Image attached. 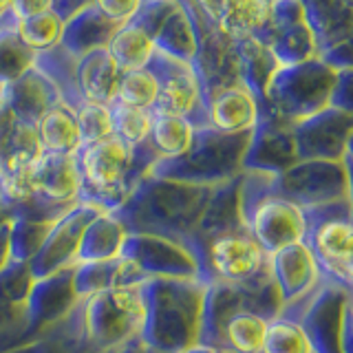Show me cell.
<instances>
[{"instance_id": "6da1fadb", "label": "cell", "mask_w": 353, "mask_h": 353, "mask_svg": "<svg viewBox=\"0 0 353 353\" xmlns=\"http://www.w3.org/2000/svg\"><path fill=\"white\" fill-rule=\"evenodd\" d=\"M281 307L270 270L248 283H210L199 342L221 353H261L268 323Z\"/></svg>"}, {"instance_id": "7a4b0ae2", "label": "cell", "mask_w": 353, "mask_h": 353, "mask_svg": "<svg viewBox=\"0 0 353 353\" xmlns=\"http://www.w3.org/2000/svg\"><path fill=\"white\" fill-rule=\"evenodd\" d=\"M205 287L201 279H148L141 283V340L163 353H181L201 336Z\"/></svg>"}, {"instance_id": "3957f363", "label": "cell", "mask_w": 353, "mask_h": 353, "mask_svg": "<svg viewBox=\"0 0 353 353\" xmlns=\"http://www.w3.org/2000/svg\"><path fill=\"white\" fill-rule=\"evenodd\" d=\"M212 188L159 179L130 192L115 214L128 232L159 234L188 243L201 219Z\"/></svg>"}, {"instance_id": "277c9868", "label": "cell", "mask_w": 353, "mask_h": 353, "mask_svg": "<svg viewBox=\"0 0 353 353\" xmlns=\"http://www.w3.org/2000/svg\"><path fill=\"white\" fill-rule=\"evenodd\" d=\"M141 285L80 298L69 316L73 353H117L141 336Z\"/></svg>"}, {"instance_id": "5b68a950", "label": "cell", "mask_w": 353, "mask_h": 353, "mask_svg": "<svg viewBox=\"0 0 353 353\" xmlns=\"http://www.w3.org/2000/svg\"><path fill=\"white\" fill-rule=\"evenodd\" d=\"M139 148H130L117 137H106L75 152L80 170V201L95 203L102 210L115 212L135 190L132 172L137 168Z\"/></svg>"}, {"instance_id": "8992f818", "label": "cell", "mask_w": 353, "mask_h": 353, "mask_svg": "<svg viewBox=\"0 0 353 353\" xmlns=\"http://www.w3.org/2000/svg\"><path fill=\"white\" fill-rule=\"evenodd\" d=\"M281 312L301 323L314 353H351V290L323 281L301 303Z\"/></svg>"}, {"instance_id": "52a82bcc", "label": "cell", "mask_w": 353, "mask_h": 353, "mask_svg": "<svg viewBox=\"0 0 353 353\" xmlns=\"http://www.w3.org/2000/svg\"><path fill=\"white\" fill-rule=\"evenodd\" d=\"M305 243L312 250L320 276L351 290L353 279V225L349 201H336L305 210Z\"/></svg>"}, {"instance_id": "ba28073f", "label": "cell", "mask_w": 353, "mask_h": 353, "mask_svg": "<svg viewBox=\"0 0 353 353\" xmlns=\"http://www.w3.org/2000/svg\"><path fill=\"white\" fill-rule=\"evenodd\" d=\"M241 216L243 228L265 254L305 239V210L276 192L272 183L259 190L248 183L241 188Z\"/></svg>"}, {"instance_id": "9c48e42d", "label": "cell", "mask_w": 353, "mask_h": 353, "mask_svg": "<svg viewBox=\"0 0 353 353\" xmlns=\"http://www.w3.org/2000/svg\"><path fill=\"white\" fill-rule=\"evenodd\" d=\"M203 283H248L268 272V254L248 230L225 232L194 250Z\"/></svg>"}, {"instance_id": "30bf717a", "label": "cell", "mask_w": 353, "mask_h": 353, "mask_svg": "<svg viewBox=\"0 0 353 353\" xmlns=\"http://www.w3.org/2000/svg\"><path fill=\"white\" fill-rule=\"evenodd\" d=\"M104 212L102 208L88 201L73 203L64 214L55 219L49 234L44 236L42 245L33 254L29 265V272L33 279H44V276L58 274L62 270H69L77 265V248H80V239L84 234L86 225Z\"/></svg>"}, {"instance_id": "8fae6325", "label": "cell", "mask_w": 353, "mask_h": 353, "mask_svg": "<svg viewBox=\"0 0 353 353\" xmlns=\"http://www.w3.org/2000/svg\"><path fill=\"white\" fill-rule=\"evenodd\" d=\"M121 256L132 261L146 279H199V263L181 241L128 232Z\"/></svg>"}, {"instance_id": "7c38bea8", "label": "cell", "mask_w": 353, "mask_h": 353, "mask_svg": "<svg viewBox=\"0 0 353 353\" xmlns=\"http://www.w3.org/2000/svg\"><path fill=\"white\" fill-rule=\"evenodd\" d=\"M272 188L303 210L349 201L347 172L334 161H307L272 181Z\"/></svg>"}, {"instance_id": "4fadbf2b", "label": "cell", "mask_w": 353, "mask_h": 353, "mask_svg": "<svg viewBox=\"0 0 353 353\" xmlns=\"http://www.w3.org/2000/svg\"><path fill=\"white\" fill-rule=\"evenodd\" d=\"M75 265L58 274L33 279L27 296V327L25 342L36 340L62 325L80 303V296L73 287Z\"/></svg>"}, {"instance_id": "5bb4252c", "label": "cell", "mask_w": 353, "mask_h": 353, "mask_svg": "<svg viewBox=\"0 0 353 353\" xmlns=\"http://www.w3.org/2000/svg\"><path fill=\"white\" fill-rule=\"evenodd\" d=\"M29 179L33 201L55 210H69L80 201V170L75 154L40 152V157L29 165Z\"/></svg>"}, {"instance_id": "9a60e30c", "label": "cell", "mask_w": 353, "mask_h": 353, "mask_svg": "<svg viewBox=\"0 0 353 353\" xmlns=\"http://www.w3.org/2000/svg\"><path fill=\"white\" fill-rule=\"evenodd\" d=\"M268 270L276 290H279L283 307L301 303L323 283L314 254L305 241L290 243V245L268 254Z\"/></svg>"}, {"instance_id": "2e32d148", "label": "cell", "mask_w": 353, "mask_h": 353, "mask_svg": "<svg viewBox=\"0 0 353 353\" xmlns=\"http://www.w3.org/2000/svg\"><path fill=\"white\" fill-rule=\"evenodd\" d=\"M31 283L33 276L27 263L9 261L0 270V353L25 342Z\"/></svg>"}, {"instance_id": "e0dca14e", "label": "cell", "mask_w": 353, "mask_h": 353, "mask_svg": "<svg viewBox=\"0 0 353 353\" xmlns=\"http://www.w3.org/2000/svg\"><path fill=\"white\" fill-rule=\"evenodd\" d=\"M143 281L148 279L139 272L135 263L124 256L95 263H77L73 274V287L80 298L106 290H119V287H137Z\"/></svg>"}, {"instance_id": "ac0fdd59", "label": "cell", "mask_w": 353, "mask_h": 353, "mask_svg": "<svg viewBox=\"0 0 353 353\" xmlns=\"http://www.w3.org/2000/svg\"><path fill=\"white\" fill-rule=\"evenodd\" d=\"M210 126L221 135L236 137L252 130L259 119V106L252 93L243 86H228L214 93L210 102Z\"/></svg>"}, {"instance_id": "d6986e66", "label": "cell", "mask_w": 353, "mask_h": 353, "mask_svg": "<svg viewBox=\"0 0 353 353\" xmlns=\"http://www.w3.org/2000/svg\"><path fill=\"white\" fill-rule=\"evenodd\" d=\"M196 139V126L190 117L174 115L168 110H150V135L146 146L152 148L157 159H179L190 152Z\"/></svg>"}, {"instance_id": "ffe728a7", "label": "cell", "mask_w": 353, "mask_h": 353, "mask_svg": "<svg viewBox=\"0 0 353 353\" xmlns=\"http://www.w3.org/2000/svg\"><path fill=\"white\" fill-rule=\"evenodd\" d=\"M128 236L126 225L115 212H99L91 223L86 225L77 248V263H95L110 261L121 256V248Z\"/></svg>"}, {"instance_id": "44dd1931", "label": "cell", "mask_w": 353, "mask_h": 353, "mask_svg": "<svg viewBox=\"0 0 353 353\" xmlns=\"http://www.w3.org/2000/svg\"><path fill=\"white\" fill-rule=\"evenodd\" d=\"M36 130H38L42 152L75 154L84 146L73 108L51 106L49 110H44V113L38 117Z\"/></svg>"}, {"instance_id": "7402d4cb", "label": "cell", "mask_w": 353, "mask_h": 353, "mask_svg": "<svg viewBox=\"0 0 353 353\" xmlns=\"http://www.w3.org/2000/svg\"><path fill=\"white\" fill-rule=\"evenodd\" d=\"M106 53L115 62L117 69L124 73V71L148 66L152 55L157 53V44H154L152 36L141 25H126L124 22L110 36Z\"/></svg>"}, {"instance_id": "603a6c76", "label": "cell", "mask_w": 353, "mask_h": 353, "mask_svg": "<svg viewBox=\"0 0 353 353\" xmlns=\"http://www.w3.org/2000/svg\"><path fill=\"white\" fill-rule=\"evenodd\" d=\"M199 106V84L190 69H176L159 75V97L154 108L190 117Z\"/></svg>"}, {"instance_id": "cb8c5ba5", "label": "cell", "mask_w": 353, "mask_h": 353, "mask_svg": "<svg viewBox=\"0 0 353 353\" xmlns=\"http://www.w3.org/2000/svg\"><path fill=\"white\" fill-rule=\"evenodd\" d=\"M119 75H121V71L115 66V62L110 60L106 49L93 53L80 75L82 88H84V99L110 104L115 99Z\"/></svg>"}, {"instance_id": "d4e9b609", "label": "cell", "mask_w": 353, "mask_h": 353, "mask_svg": "<svg viewBox=\"0 0 353 353\" xmlns=\"http://www.w3.org/2000/svg\"><path fill=\"white\" fill-rule=\"evenodd\" d=\"M55 219H33L14 212L9 232V261L29 263L33 254L42 245L44 236L49 234Z\"/></svg>"}, {"instance_id": "484cf974", "label": "cell", "mask_w": 353, "mask_h": 353, "mask_svg": "<svg viewBox=\"0 0 353 353\" xmlns=\"http://www.w3.org/2000/svg\"><path fill=\"white\" fill-rule=\"evenodd\" d=\"M157 97H159V75L152 69H148V66L124 71L119 75L115 102L152 110L154 104H157Z\"/></svg>"}, {"instance_id": "4316f807", "label": "cell", "mask_w": 353, "mask_h": 353, "mask_svg": "<svg viewBox=\"0 0 353 353\" xmlns=\"http://www.w3.org/2000/svg\"><path fill=\"white\" fill-rule=\"evenodd\" d=\"M261 353H314V349L301 323L281 312L268 323Z\"/></svg>"}, {"instance_id": "83f0119b", "label": "cell", "mask_w": 353, "mask_h": 353, "mask_svg": "<svg viewBox=\"0 0 353 353\" xmlns=\"http://www.w3.org/2000/svg\"><path fill=\"white\" fill-rule=\"evenodd\" d=\"M208 7L214 5L221 25L228 31H252L263 25L268 18V3L263 0H205Z\"/></svg>"}, {"instance_id": "f1b7e54d", "label": "cell", "mask_w": 353, "mask_h": 353, "mask_svg": "<svg viewBox=\"0 0 353 353\" xmlns=\"http://www.w3.org/2000/svg\"><path fill=\"white\" fill-rule=\"evenodd\" d=\"M110 119H113V137L124 141L130 148L146 146L150 135V110L110 102Z\"/></svg>"}, {"instance_id": "f546056e", "label": "cell", "mask_w": 353, "mask_h": 353, "mask_svg": "<svg viewBox=\"0 0 353 353\" xmlns=\"http://www.w3.org/2000/svg\"><path fill=\"white\" fill-rule=\"evenodd\" d=\"M18 22V40H22L29 49H49L53 44H58L64 36V20L55 14V11H47V14H38L31 18H22Z\"/></svg>"}, {"instance_id": "4dcf8cb0", "label": "cell", "mask_w": 353, "mask_h": 353, "mask_svg": "<svg viewBox=\"0 0 353 353\" xmlns=\"http://www.w3.org/2000/svg\"><path fill=\"white\" fill-rule=\"evenodd\" d=\"M77 126H80L82 143H93L113 135V119H110V106L104 102H91L82 99L73 108Z\"/></svg>"}, {"instance_id": "1f68e13d", "label": "cell", "mask_w": 353, "mask_h": 353, "mask_svg": "<svg viewBox=\"0 0 353 353\" xmlns=\"http://www.w3.org/2000/svg\"><path fill=\"white\" fill-rule=\"evenodd\" d=\"M3 353H73V340L69 329V318L58 325L49 334H44L36 340L22 342V345L3 351Z\"/></svg>"}, {"instance_id": "d6a6232c", "label": "cell", "mask_w": 353, "mask_h": 353, "mask_svg": "<svg viewBox=\"0 0 353 353\" xmlns=\"http://www.w3.org/2000/svg\"><path fill=\"white\" fill-rule=\"evenodd\" d=\"M53 3L55 0H14L11 3V14L16 16V20L47 14V11H53Z\"/></svg>"}, {"instance_id": "836d02e7", "label": "cell", "mask_w": 353, "mask_h": 353, "mask_svg": "<svg viewBox=\"0 0 353 353\" xmlns=\"http://www.w3.org/2000/svg\"><path fill=\"white\" fill-rule=\"evenodd\" d=\"M11 219H14V210H11L3 199H0V270L9 263V232H11Z\"/></svg>"}, {"instance_id": "e575fe53", "label": "cell", "mask_w": 353, "mask_h": 353, "mask_svg": "<svg viewBox=\"0 0 353 353\" xmlns=\"http://www.w3.org/2000/svg\"><path fill=\"white\" fill-rule=\"evenodd\" d=\"M110 18H128L137 9L139 0H97Z\"/></svg>"}, {"instance_id": "d590c367", "label": "cell", "mask_w": 353, "mask_h": 353, "mask_svg": "<svg viewBox=\"0 0 353 353\" xmlns=\"http://www.w3.org/2000/svg\"><path fill=\"white\" fill-rule=\"evenodd\" d=\"M117 353H163V351L154 349V347L148 345V342H143L141 338H137V340L128 342V345L124 349H119Z\"/></svg>"}, {"instance_id": "8d00e7d4", "label": "cell", "mask_w": 353, "mask_h": 353, "mask_svg": "<svg viewBox=\"0 0 353 353\" xmlns=\"http://www.w3.org/2000/svg\"><path fill=\"white\" fill-rule=\"evenodd\" d=\"M181 353H221V351L214 349V347H210V345H205V342H194L192 347L183 349Z\"/></svg>"}, {"instance_id": "74e56055", "label": "cell", "mask_w": 353, "mask_h": 353, "mask_svg": "<svg viewBox=\"0 0 353 353\" xmlns=\"http://www.w3.org/2000/svg\"><path fill=\"white\" fill-rule=\"evenodd\" d=\"M11 3H14V0H0V20L5 18V14L11 11Z\"/></svg>"}]
</instances>
